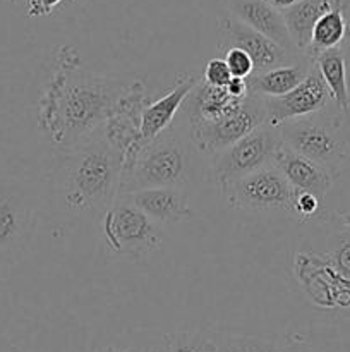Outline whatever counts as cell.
<instances>
[{"mask_svg":"<svg viewBox=\"0 0 350 352\" xmlns=\"http://www.w3.org/2000/svg\"><path fill=\"white\" fill-rule=\"evenodd\" d=\"M201 79L202 76L199 74H185L184 78L178 79V81L175 82V86H172L161 98L148 103L143 116H141L139 138H137L134 146L130 148L126 153V157H124L122 168L126 167V165H129L130 162L136 158V155L139 153L153 138H156L158 134L163 133L165 129H168V127L172 126V122H174L175 119V113L178 112V109H180L182 103L185 102L189 93L194 89V86L198 85Z\"/></svg>","mask_w":350,"mask_h":352,"instance_id":"11","label":"cell"},{"mask_svg":"<svg viewBox=\"0 0 350 352\" xmlns=\"http://www.w3.org/2000/svg\"><path fill=\"white\" fill-rule=\"evenodd\" d=\"M216 352H280V346L257 336H216Z\"/></svg>","mask_w":350,"mask_h":352,"instance_id":"23","label":"cell"},{"mask_svg":"<svg viewBox=\"0 0 350 352\" xmlns=\"http://www.w3.org/2000/svg\"><path fill=\"white\" fill-rule=\"evenodd\" d=\"M338 2L342 0H301V2L281 10L288 33L299 52L305 54L309 43H311V33L316 21Z\"/></svg>","mask_w":350,"mask_h":352,"instance_id":"20","label":"cell"},{"mask_svg":"<svg viewBox=\"0 0 350 352\" xmlns=\"http://www.w3.org/2000/svg\"><path fill=\"white\" fill-rule=\"evenodd\" d=\"M103 236L113 253L136 260L156 251L163 241L160 223L124 196L103 213Z\"/></svg>","mask_w":350,"mask_h":352,"instance_id":"5","label":"cell"},{"mask_svg":"<svg viewBox=\"0 0 350 352\" xmlns=\"http://www.w3.org/2000/svg\"><path fill=\"white\" fill-rule=\"evenodd\" d=\"M120 196L160 226L178 223L189 217V198L184 188H146Z\"/></svg>","mask_w":350,"mask_h":352,"instance_id":"14","label":"cell"},{"mask_svg":"<svg viewBox=\"0 0 350 352\" xmlns=\"http://www.w3.org/2000/svg\"><path fill=\"white\" fill-rule=\"evenodd\" d=\"M229 9L232 16L244 24L273 40L280 47L297 50L288 33L283 12L266 0H230ZM299 52V50H297Z\"/></svg>","mask_w":350,"mask_h":352,"instance_id":"15","label":"cell"},{"mask_svg":"<svg viewBox=\"0 0 350 352\" xmlns=\"http://www.w3.org/2000/svg\"><path fill=\"white\" fill-rule=\"evenodd\" d=\"M220 195L235 210H288L294 201L295 189L288 184L273 164L261 167L244 177L226 182Z\"/></svg>","mask_w":350,"mask_h":352,"instance_id":"8","label":"cell"},{"mask_svg":"<svg viewBox=\"0 0 350 352\" xmlns=\"http://www.w3.org/2000/svg\"><path fill=\"white\" fill-rule=\"evenodd\" d=\"M144 352H150V351H144Z\"/></svg>","mask_w":350,"mask_h":352,"instance_id":"33","label":"cell"},{"mask_svg":"<svg viewBox=\"0 0 350 352\" xmlns=\"http://www.w3.org/2000/svg\"><path fill=\"white\" fill-rule=\"evenodd\" d=\"M0 352H16L12 346L9 344V340L3 336H0Z\"/></svg>","mask_w":350,"mask_h":352,"instance_id":"30","label":"cell"},{"mask_svg":"<svg viewBox=\"0 0 350 352\" xmlns=\"http://www.w3.org/2000/svg\"><path fill=\"white\" fill-rule=\"evenodd\" d=\"M127 82L95 74L74 47H60L55 72L40 100V129L62 151L100 133Z\"/></svg>","mask_w":350,"mask_h":352,"instance_id":"1","label":"cell"},{"mask_svg":"<svg viewBox=\"0 0 350 352\" xmlns=\"http://www.w3.org/2000/svg\"><path fill=\"white\" fill-rule=\"evenodd\" d=\"M64 0H27V16L41 17L48 16L55 7H58Z\"/></svg>","mask_w":350,"mask_h":352,"instance_id":"28","label":"cell"},{"mask_svg":"<svg viewBox=\"0 0 350 352\" xmlns=\"http://www.w3.org/2000/svg\"><path fill=\"white\" fill-rule=\"evenodd\" d=\"M326 263L335 268L336 274L342 275L343 278L350 280V229L343 227V232L335 236L333 246L328 253L325 254Z\"/></svg>","mask_w":350,"mask_h":352,"instance_id":"24","label":"cell"},{"mask_svg":"<svg viewBox=\"0 0 350 352\" xmlns=\"http://www.w3.org/2000/svg\"><path fill=\"white\" fill-rule=\"evenodd\" d=\"M281 141L311 158L333 175H338L350 153V113L326 109L278 126Z\"/></svg>","mask_w":350,"mask_h":352,"instance_id":"3","label":"cell"},{"mask_svg":"<svg viewBox=\"0 0 350 352\" xmlns=\"http://www.w3.org/2000/svg\"><path fill=\"white\" fill-rule=\"evenodd\" d=\"M323 199L309 191H295L290 212L301 217L302 220H312L319 215L323 208Z\"/></svg>","mask_w":350,"mask_h":352,"instance_id":"25","label":"cell"},{"mask_svg":"<svg viewBox=\"0 0 350 352\" xmlns=\"http://www.w3.org/2000/svg\"><path fill=\"white\" fill-rule=\"evenodd\" d=\"M150 352H216V336L208 332H175L161 337Z\"/></svg>","mask_w":350,"mask_h":352,"instance_id":"22","label":"cell"},{"mask_svg":"<svg viewBox=\"0 0 350 352\" xmlns=\"http://www.w3.org/2000/svg\"><path fill=\"white\" fill-rule=\"evenodd\" d=\"M220 30L229 38L230 45L247 52V55H249L254 64L253 74L270 71V69L280 67V65L294 64V62L305 57V54H302V52L280 47L273 40L244 24L242 21L237 19L232 14L220 21Z\"/></svg>","mask_w":350,"mask_h":352,"instance_id":"10","label":"cell"},{"mask_svg":"<svg viewBox=\"0 0 350 352\" xmlns=\"http://www.w3.org/2000/svg\"><path fill=\"white\" fill-rule=\"evenodd\" d=\"M280 144L281 136L278 127L264 122L263 126L250 131L225 150L213 155L211 172L218 189L223 188L226 182L235 181L257 168L270 165Z\"/></svg>","mask_w":350,"mask_h":352,"instance_id":"6","label":"cell"},{"mask_svg":"<svg viewBox=\"0 0 350 352\" xmlns=\"http://www.w3.org/2000/svg\"><path fill=\"white\" fill-rule=\"evenodd\" d=\"M96 352H139L134 349H117V347H105V349H98Z\"/></svg>","mask_w":350,"mask_h":352,"instance_id":"31","label":"cell"},{"mask_svg":"<svg viewBox=\"0 0 350 352\" xmlns=\"http://www.w3.org/2000/svg\"><path fill=\"white\" fill-rule=\"evenodd\" d=\"M225 62L229 65L230 72H232V78H240L247 79L254 72V64L250 60V57L247 55V52H244L239 47H229L225 50Z\"/></svg>","mask_w":350,"mask_h":352,"instance_id":"26","label":"cell"},{"mask_svg":"<svg viewBox=\"0 0 350 352\" xmlns=\"http://www.w3.org/2000/svg\"><path fill=\"white\" fill-rule=\"evenodd\" d=\"M314 64L328 88L331 102L336 109L350 113V88H349V64L350 43L343 47L329 48L321 52L314 58Z\"/></svg>","mask_w":350,"mask_h":352,"instance_id":"17","label":"cell"},{"mask_svg":"<svg viewBox=\"0 0 350 352\" xmlns=\"http://www.w3.org/2000/svg\"><path fill=\"white\" fill-rule=\"evenodd\" d=\"M349 38L350 26L349 17H347V7L343 2H338L316 21L311 33V43L305 50V55L314 60L321 52L349 45Z\"/></svg>","mask_w":350,"mask_h":352,"instance_id":"19","label":"cell"},{"mask_svg":"<svg viewBox=\"0 0 350 352\" xmlns=\"http://www.w3.org/2000/svg\"><path fill=\"white\" fill-rule=\"evenodd\" d=\"M10 2H16V0H10Z\"/></svg>","mask_w":350,"mask_h":352,"instance_id":"32","label":"cell"},{"mask_svg":"<svg viewBox=\"0 0 350 352\" xmlns=\"http://www.w3.org/2000/svg\"><path fill=\"white\" fill-rule=\"evenodd\" d=\"M280 352H350V349L328 330H311L285 337Z\"/></svg>","mask_w":350,"mask_h":352,"instance_id":"21","label":"cell"},{"mask_svg":"<svg viewBox=\"0 0 350 352\" xmlns=\"http://www.w3.org/2000/svg\"><path fill=\"white\" fill-rule=\"evenodd\" d=\"M246 96H233L226 88H215L201 79L182 107L187 120H216L239 109Z\"/></svg>","mask_w":350,"mask_h":352,"instance_id":"16","label":"cell"},{"mask_svg":"<svg viewBox=\"0 0 350 352\" xmlns=\"http://www.w3.org/2000/svg\"><path fill=\"white\" fill-rule=\"evenodd\" d=\"M266 2H270L271 6H275L277 9L283 10V9H287V7L294 6V3L301 2V0H266Z\"/></svg>","mask_w":350,"mask_h":352,"instance_id":"29","label":"cell"},{"mask_svg":"<svg viewBox=\"0 0 350 352\" xmlns=\"http://www.w3.org/2000/svg\"><path fill=\"white\" fill-rule=\"evenodd\" d=\"M33 232V212L23 196L0 188V258L19 256Z\"/></svg>","mask_w":350,"mask_h":352,"instance_id":"12","label":"cell"},{"mask_svg":"<svg viewBox=\"0 0 350 352\" xmlns=\"http://www.w3.org/2000/svg\"><path fill=\"white\" fill-rule=\"evenodd\" d=\"M202 79H205L208 85L215 86V88H226V86L230 85V81H232V72H230L225 58L215 57L211 58V60H208Z\"/></svg>","mask_w":350,"mask_h":352,"instance_id":"27","label":"cell"},{"mask_svg":"<svg viewBox=\"0 0 350 352\" xmlns=\"http://www.w3.org/2000/svg\"><path fill=\"white\" fill-rule=\"evenodd\" d=\"M191 153L184 138L168 127L150 141L129 165L122 168L120 195L146 188H187Z\"/></svg>","mask_w":350,"mask_h":352,"instance_id":"4","label":"cell"},{"mask_svg":"<svg viewBox=\"0 0 350 352\" xmlns=\"http://www.w3.org/2000/svg\"><path fill=\"white\" fill-rule=\"evenodd\" d=\"M271 164L283 174L295 191H309L325 201L326 195L335 182V175L311 158L297 153L281 141L275 151Z\"/></svg>","mask_w":350,"mask_h":352,"instance_id":"13","label":"cell"},{"mask_svg":"<svg viewBox=\"0 0 350 352\" xmlns=\"http://www.w3.org/2000/svg\"><path fill=\"white\" fill-rule=\"evenodd\" d=\"M122 162V155L110 146L102 129L62 151L60 182L67 208L105 213L119 198Z\"/></svg>","mask_w":350,"mask_h":352,"instance_id":"2","label":"cell"},{"mask_svg":"<svg viewBox=\"0 0 350 352\" xmlns=\"http://www.w3.org/2000/svg\"><path fill=\"white\" fill-rule=\"evenodd\" d=\"M312 67H314V60L305 55L304 58L294 62V64L280 65V67L270 69V71L250 74L247 78V88H249V93L259 95L263 98L281 96L301 85Z\"/></svg>","mask_w":350,"mask_h":352,"instance_id":"18","label":"cell"},{"mask_svg":"<svg viewBox=\"0 0 350 352\" xmlns=\"http://www.w3.org/2000/svg\"><path fill=\"white\" fill-rule=\"evenodd\" d=\"M268 120L264 98L249 93L242 105L216 120H187L189 136L199 151L213 157Z\"/></svg>","mask_w":350,"mask_h":352,"instance_id":"7","label":"cell"},{"mask_svg":"<svg viewBox=\"0 0 350 352\" xmlns=\"http://www.w3.org/2000/svg\"><path fill=\"white\" fill-rule=\"evenodd\" d=\"M331 103L333 102L328 88H326L325 81H323L321 74H319L318 67L314 64V67L305 76L304 81L295 86L294 89H290V91L281 96L264 98L268 116L266 122L278 127L280 124L287 122V120H294L299 119V117L319 112V110L326 109Z\"/></svg>","mask_w":350,"mask_h":352,"instance_id":"9","label":"cell"}]
</instances>
